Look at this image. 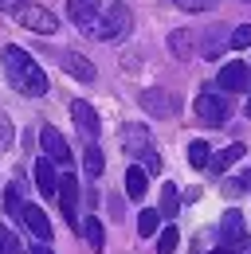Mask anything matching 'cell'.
Masks as SVG:
<instances>
[{
	"instance_id": "1f68e13d",
	"label": "cell",
	"mask_w": 251,
	"mask_h": 254,
	"mask_svg": "<svg viewBox=\"0 0 251 254\" xmlns=\"http://www.w3.org/2000/svg\"><path fill=\"white\" fill-rule=\"evenodd\" d=\"M28 254H55V251H51V247H47V243H35V247H31Z\"/></svg>"
},
{
	"instance_id": "603a6c76",
	"label": "cell",
	"mask_w": 251,
	"mask_h": 254,
	"mask_svg": "<svg viewBox=\"0 0 251 254\" xmlns=\"http://www.w3.org/2000/svg\"><path fill=\"white\" fill-rule=\"evenodd\" d=\"M83 168H87V176H102L106 160H102V153H98V145H87V153H83Z\"/></svg>"
},
{
	"instance_id": "8fae6325",
	"label": "cell",
	"mask_w": 251,
	"mask_h": 254,
	"mask_svg": "<svg viewBox=\"0 0 251 254\" xmlns=\"http://www.w3.org/2000/svg\"><path fill=\"white\" fill-rule=\"evenodd\" d=\"M63 70L71 74V78H79V82H94L98 78V70H94V63L87 59V55H79V51H63Z\"/></svg>"
},
{
	"instance_id": "5bb4252c",
	"label": "cell",
	"mask_w": 251,
	"mask_h": 254,
	"mask_svg": "<svg viewBox=\"0 0 251 254\" xmlns=\"http://www.w3.org/2000/svg\"><path fill=\"white\" fill-rule=\"evenodd\" d=\"M228 39H232V32H228L224 24H212V28L204 32V39H200V55H204V59H216L220 51L228 47Z\"/></svg>"
},
{
	"instance_id": "3957f363",
	"label": "cell",
	"mask_w": 251,
	"mask_h": 254,
	"mask_svg": "<svg viewBox=\"0 0 251 254\" xmlns=\"http://www.w3.org/2000/svg\"><path fill=\"white\" fill-rule=\"evenodd\" d=\"M16 20H20L28 32H39V35H55L59 32L55 12H51V8H39V4H24V8L16 12Z\"/></svg>"
},
{
	"instance_id": "d4e9b609",
	"label": "cell",
	"mask_w": 251,
	"mask_h": 254,
	"mask_svg": "<svg viewBox=\"0 0 251 254\" xmlns=\"http://www.w3.org/2000/svg\"><path fill=\"white\" fill-rule=\"evenodd\" d=\"M188 160H192V168H208V160H212L208 145H204V141H192V145H188Z\"/></svg>"
},
{
	"instance_id": "2e32d148",
	"label": "cell",
	"mask_w": 251,
	"mask_h": 254,
	"mask_svg": "<svg viewBox=\"0 0 251 254\" xmlns=\"http://www.w3.org/2000/svg\"><path fill=\"white\" fill-rule=\"evenodd\" d=\"M240 157H244V141L228 145L224 153H212V160H208V168H204V172H208V176H224V172H228V168H232Z\"/></svg>"
},
{
	"instance_id": "9a60e30c",
	"label": "cell",
	"mask_w": 251,
	"mask_h": 254,
	"mask_svg": "<svg viewBox=\"0 0 251 254\" xmlns=\"http://www.w3.org/2000/svg\"><path fill=\"white\" fill-rule=\"evenodd\" d=\"M35 184H39V195H59L55 160H47V157H39V160H35Z\"/></svg>"
},
{
	"instance_id": "44dd1931",
	"label": "cell",
	"mask_w": 251,
	"mask_h": 254,
	"mask_svg": "<svg viewBox=\"0 0 251 254\" xmlns=\"http://www.w3.org/2000/svg\"><path fill=\"white\" fill-rule=\"evenodd\" d=\"M177 207H181V191H177V184H165V188H161V207H157V211L173 219Z\"/></svg>"
},
{
	"instance_id": "cb8c5ba5",
	"label": "cell",
	"mask_w": 251,
	"mask_h": 254,
	"mask_svg": "<svg viewBox=\"0 0 251 254\" xmlns=\"http://www.w3.org/2000/svg\"><path fill=\"white\" fill-rule=\"evenodd\" d=\"M177 243H181L177 227H165V231L157 235V254H173V251H177Z\"/></svg>"
},
{
	"instance_id": "8992f818",
	"label": "cell",
	"mask_w": 251,
	"mask_h": 254,
	"mask_svg": "<svg viewBox=\"0 0 251 254\" xmlns=\"http://www.w3.org/2000/svg\"><path fill=\"white\" fill-rule=\"evenodd\" d=\"M216 86H220V90H228V94L251 90V66H248V63H228V66H220Z\"/></svg>"
},
{
	"instance_id": "5b68a950",
	"label": "cell",
	"mask_w": 251,
	"mask_h": 254,
	"mask_svg": "<svg viewBox=\"0 0 251 254\" xmlns=\"http://www.w3.org/2000/svg\"><path fill=\"white\" fill-rule=\"evenodd\" d=\"M129 28H133V16H129V8L114 4V8H106V16H102V35H98V39H106V43H118V39H126V35H129Z\"/></svg>"
},
{
	"instance_id": "6da1fadb",
	"label": "cell",
	"mask_w": 251,
	"mask_h": 254,
	"mask_svg": "<svg viewBox=\"0 0 251 254\" xmlns=\"http://www.w3.org/2000/svg\"><path fill=\"white\" fill-rule=\"evenodd\" d=\"M4 74H8L12 90H20V94H28V98L47 94V74L24 47H4Z\"/></svg>"
},
{
	"instance_id": "7a4b0ae2",
	"label": "cell",
	"mask_w": 251,
	"mask_h": 254,
	"mask_svg": "<svg viewBox=\"0 0 251 254\" xmlns=\"http://www.w3.org/2000/svg\"><path fill=\"white\" fill-rule=\"evenodd\" d=\"M67 16H71V24L79 28V32L87 35H102V16H106V8H98V0H67Z\"/></svg>"
},
{
	"instance_id": "4fadbf2b",
	"label": "cell",
	"mask_w": 251,
	"mask_h": 254,
	"mask_svg": "<svg viewBox=\"0 0 251 254\" xmlns=\"http://www.w3.org/2000/svg\"><path fill=\"white\" fill-rule=\"evenodd\" d=\"M20 223L28 227L31 235L39 239V243H47L51 239V219L43 215V207H35V203H24V215H20Z\"/></svg>"
},
{
	"instance_id": "7402d4cb",
	"label": "cell",
	"mask_w": 251,
	"mask_h": 254,
	"mask_svg": "<svg viewBox=\"0 0 251 254\" xmlns=\"http://www.w3.org/2000/svg\"><path fill=\"white\" fill-rule=\"evenodd\" d=\"M20 195H24L20 184H8V188H4V207H8V215H12V219H20V215H24V199H20Z\"/></svg>"
},
{
	"instance_id": "f1b7e54d",
	"label": "cell",
	"mask_w": 251,
	"mask_h": 254,
	"mask_svg": "<svg viewBox=\"0 0 251 254\" xmlns=\"http://www.w3.org/2000/svg\"><path fill=\"white\" fill-rule=\"evenodd\" d=\"M8 145H12V122H8L4 114H0V153H4Z\"/></svg>"
},
{
	"instance_id": "e575fe53",
	"label": "cell",
	"mask_w": 251,
	"mask_h": 254,
	"mask_svg": "<svg viewBox=\"0 0 251 254\" xmlns=\"http://www.w3.org/2000/svg\"><path fill=\"white\" fill-rule=\"evenodd\" d=\"M248 114H251V102H248Z\"/></svg>"
},
{
	"instance_id": "f546056e",
	"label": "cell",
	"mask_w": 251,
	"mask_h": 254,
	"mask_svg": "<svg viewBox=\"0 0 251 254\" xmlns=\"http://www.w3.org/2000/svg\"><path fill=\"white\" fill-rule=\"evenodd\" d=\"M181 8H188V12H204V8H212L216 0H177Z\"/></svg>"
},
{
	"instance_id": "484cf974",
	"label": "cell",
	"mask_w": 251,
	"mask_h": 254,
	"mask_svg": "<svg viewBox=\"0 0 251 254\" xmlns=\"http://www.w3.org/2000/svg\"><path fill=\"white\" fill-rule=\"evenodd\" d=\"M228 47H236V51H248V47H251V24H240V28H232V39H228Z\"/></svg>"
},
{
	"instance_id": "836d02e7",
	"label": "cell",
	"mask_w": 251,
	"mask_h": 254,
	"mask_svg": "<svg viewBox=\"0 0 251 254\" xmlns=\"http://www.w3.org/2000/svg\"><path fill=\"white\" fill-rule=\"evenodd\" d=\"M212 254H232V251H224V247H216V251H212Z\"/></svg>"
},
{
	"instance_id": "30bf717a",
	"label": "cell",
	"mask_w": 251,
	"mask_h": 254,
	"mask_svg": "<svg viewBox=\"0 0 251 254\" xmlns=\"http://www.w3.org/2000/svg\"><path fill=\"white\" fill-rule=\"evenodd\" d=\"M122 149L129 153V157H145L149 153V129L137 126V122H129V126H122Z\"/></svg>"
},
{
	"instance_id": "ac0fdd59",
	"label": "cell",
	"mask_w": 251,
	"mask_h": 254,
	"mask_svg": "<svg viewBox=\"0 0 251 254\" xmlns=\"http://www.w3.org/2000/svg\"><path fill=\"white\" fill-rule=\"evenodd\" d=\"M79 235L91 243V251H102V247H106V231H102V223L94 219V215H87V219L79 223Z\"/></svg>"
},
{
	"instance_id": "277c9868",
	"label": "cell",
	"mask_w": 251,
	"mask_h": 254,
	"mask_svg": "<svg viewBox=\"0 0 251 254\" xmlns=\"http://www.w3.org/2000/svg\"><path fill=\"white\" fill-rule=\"evenodd\" d=\"M196 118H200V122H208V126H224V122L232 118V106L224 102V94L204 90V94L196 98Z\"/></svg>"
},
{
	"instance_id": "4dcf8cb0",
	"label": "cell",
	"mask_w": 251,
	"mask_h": 254,
	"mask_svg": "<svg viewBox=\"0 0 251 254\" xmlns=\"http://www.w3.org/2000/svg\"><path fill=\"white\" fill-rule=\"evenodd\" d=\"M28 0H0V12H8V16H16L20 8H24Z\"/></svg>"
},
{
	"instance_id": "4316f807",
	"label": "cell",
	"mask_w": 251,
	"mask_h": 254,
	"mask_svg": "<svg viewBox=\"0 0 251 254\" xmlns=\"http://www.w3.org/2000/svg\"><path fill=\"white\" fill-rule=\"evenodd\" d=\"M0 254H28L24 247H20V239H16L8 227H0Z\"/></svg>"
},
{
	"instance_id": "ba28073f",
	"label": "cell",
	"mask_w": 251,
	"mask_h": 254,
	"mask_svg": "<svg viewBox=\"0 0 251 254\" xmlns=\"http://www.w3.org/2000/svg\"><path fill=\"white\" fill-rule=\"evenodd\" d=\"M39 145H43V157H47V160H55V164H63V168L71 164V145L63 141V133L55 126L39 129Z\"/></svg>"
},
{
	"instance_id": "9c48e42d",
	"label": "cell",
	"mask_w": 251,
	"mask_h": 254,
	"mask_svg": "<svg viewBox=\"0 0 251 254\" xmlns=\"http://www.w3.org/2000/svg\"><path fill=\"white\" fill-rule=\"evenodd\" d=\"M59 207H63V219L71 227H79V180L71 172L59 176Z\"/></svg>"
},
{
	"instance_id": "d6986e66",
	"label": "cell",
	"mask_w": 251,
	"mask_h": 254,
	"mask_svg": "<svg viewBox=\"0 0 251 254\" xmlns=\"http://www.w3.org/2000/svg\"><path fill=\"white\" fill-rule=\"evenodd\" d=\"M169 55H173V59H188V55H192V32H188V28L169 32Z\"/></svg>"
},
{
	"instance_id": "e0dca14e",
	"label": "cell",
	"mask_w": 251,
	"mask_h": 254,
	"mask_svg": "<svg viewBox=\"0 0 251 254\" xmlns=\"http://www.w3.org/2000/svg\"><path fill=\"white\" fill-rule=\"evenodd\" d=\"M145 184H149V172H145L141 164H129V168H126V195H129V199H141V195H145Z\"/></svg>"
},
{
	"instance_id": "d6a6232c",
	"label": "cell",
	"mask_w": 251,
	"mask_h": 254,
	"mask_svg": "<svg viewBox=\"0 0 251 254\" xmlns=\"http://www.w3.org/2000/svg\"><path fill=\"white\" fill-rule=\"evenodd\" d=\"M240 188H251V168L244 172V176H240Z\"/></svg>"
},
{
	"instance_id": "52a82bcc",
	"label": "cell",
	"mask_w": 251,
	"mask_h": 254,
	"mask_svg": "<svg viewBox=\"0 0 251 254\" xmlns=\"http://www.w3.org/2000/svg\"><path fill=\"white\" fill-rule=\"evenodd\" d=\"M141 110H145L149 118H173L181 106H177V98L169 94V90H161V86H149V90L141 94Z\"/></svg>"
},
{
	"instance_id": "7c38bea8",
	"label": "cell",
	"mask_w": 251,
	"mask_h": 254,
	"mask_svg": "<svg viewBox=\"0 0 251 254\" xmlns=\"http://www.w3.org/2000/svg\"><path fill=\"white\" fill-rule=\"evenodd\" d=\"M71 118H75L79 133L94 145V137H98V114H94V106L91 102H71Z\"/></svg>"
},
{
	"instance_id": "83f0119b",
	"label": "cell",
	"mask_w": 251,
	"mask_h": 254,
	"mask_svg": "<svg viewBox=\"0 0 251 254\" xmlns=\"http://www.w3.org/2000/svg\"><path fill=\"white\" fill-rule=\"evenodd\" d=\"M141 168H145V172H149V176H157V172H161V157H157L153 149H149V153H145V157H141Z\"/></svg>"
},
{
	"instance_id": "ffe728a7",
	"label": "cell",
	"mask_w": 251,
	"mask_h": 254,
	"mask_svg": "<svg viewBox=\"0 0 251 254\" xmlns=\"http://www.w3.org/2000/svg\"><path fill=\"white\" fill-rule=\"evenodd\" d=\"M157 231H161V211H157V207H145V211L137 215V235H141V239H153Z\"/></svg>"
}]
</instances>
